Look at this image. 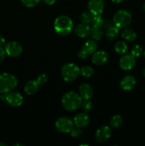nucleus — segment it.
<instances>
[{
  "label": "nucleus",
  "instance_id": "7c9ffc66",
  "mask_svg": "<svg viewBox=\"0 0 145 146\" xmlns=\"http://www.w3.org/2000/svg\"><path fill=\"white\" fill-rule=\"evenodd\" d=\"M82 134V131H81V128H77L76 129H72L71 131V135L72 138H77V137L79 136L80 135Z\"/></svg>",
  "mask_w": 145,
  "mask_h": 146
},
{
  "label": "nucleus",
  "instance_id": "4be33fe9",
  "mask_svg": "<svg viewBox=\"0 0 145 146\" xmlns=\"http://www.w3.org/2000/svg\"><path fill=\"white\" fill-rule=\"evenodd\" d=\"M90 25L92 28L95 29H101V27L104 25V20L100 15L93 16Z\"/></svg>",
  "mask_w": 145,
  "mask_h": 146
},
{
  "label": "nucleus",
  "instance_id": "a19ab883",
  "mask_svg": "<svg viewBox=\"0 0 145 146\" xmlns=\"http://www.w3.org/2000/svg\"></svg>",
  "mask_w": 145,
  "mask_h": 146
},
{
  "label": "nucleus",
  "instance_id": "2eb2a0df",
  "mask_svg": "<svg viewBox=\"0 0 145 146\" xmlns=\"http://www.w3.org/2000/svg\"><path fill=\"white\" fill-rule=\"evenodd\" d=\"M109 56L105 51H98L92 54L91 60L93 64L96 66H102L108 61Z\"/></svg>",
  "mask_w": 145,
  "mask_h": 146
},
{
  "label": "nucleus",
  "instance_id": "f03ea898",
  "mask_svg": "<svg viewBox=\"0 0 145 146\" xmlns=\"http://www.w3.org/2000/svg\"><path fill=\"white\" fill-rule=\"evenodd\" d=\"M53 27L57 34L61 36H67L71 34L73 29V22L67 16H60L55 19Z\"/></svg>",
  "mask_w": 145,
  "mask_h": 146
},
{
  "label": "nucleus",
  "instance_id": "4468645a",
  "mask_svg": "<svg viewBox=\"0 0 145 146\" xmlns=\"http://www.w3.org/2000/svg\"><path fill=\"white\" fill-rule=\"evenodd\" d=\"M90 122V116L85 113H78L73 119V123L75 126L78 128H84L88 126Z\"/></svg>",
  "mask_w": 145,
  "mask_h": 146
},
{
  "label": "nucleus",
  "instance_id": "bb28decb",
  "mask_svg": "<svg viewBox=\"0 0 145 146\" xmlns=\"http://www.w3.org/2000/svg\"><path fill=\"white\" fill-rule=\"evenodd\" d=\"M143 51V48L141 46L135 45L132 47V50H131V54L136 58V57H139L140 56H142Z\"/></svg>",
  "mask_w": 145,
  "mask_h": 146
},
{
  "label": "nucleus",
  "instance_id": "dca6fc26",
  "mask_svg": "<svg viewBox=\"0 0 145 146\" xmlns=\"http://www.w3.org/2000/svg\"><path fill=\"white\" fill-rule=\"evenodd\" d=\"M136 78L133 76L128 75L124 77L120 81V87L123 91H129L134 89L136 86Z\"/></svg>",
  "mask_w": 145,
  "mask_h": 146
},
{
  "label": "nucleus",
  "instance_id": "39448f33",
  "mask_svg": "<svg viewBox=\"0 0 145 146\" xmlns=\"http://www.w3.org/2000/svg\"><path fill=\"white\" fill-rule=\"evenodd\" d=\"M132 19V14L129 11L126 10H119L114 15L113 22L117 28L123 29L130 24Z\"/></svg>",
  "mask_w": 145,
  "mask_h": 146
},
{
  "label": "nucleus",
  "instance_id": "f3484780",
  "mask_svg": "<svg viewBox=\"0 0 145 146\" xmlns=\"http://www.w3.org/2000/svg\"><path fill=\"white\" fill-rule=\"evenodd\" d=\"M79 94L83 100L90 99L93 95V90L90 85L88 84H82L79 87Z\"/></svg>",
  "mask_w": 145,
  "mask_h": 146
},
{
  "label": "nucleus",
  "instance_id": "c9c22d12",
  "mask_svg": "<svg viewBox=\"0 0 145 146\" xmlns=\"http://www.w3.org/2000/svg\"><path fill=\"white\" fill-rule=\"evenodd\" d=\"M7 145L4 143H0V146H7Z\"/></svg>",
  "mask_w": 145,
  "mask_h": 146
},
{
  "label": "nucleus",
  "instance_id": "e433bc0d",
  "mask_svg": "<svg viewBox=\"0 0 145 146\" xmlns=\"http://www.w3.org/2000/svg\"><path fill=\"white\" fill-rule=\"evenodd\" d=\"M142 75H143L144 77V78H145V68H144L143 71H142Z\"/></svg>",
  "mask_w": 145,
  "mask_h": 146
},
{
  "label": "nucleus",
  "instance_id": "5701e85b",
  "mask_svg": "<svg viewBox=\"0 0 145 146\" xmlns=\"http://www.w3.org/2000/svg\"><path fill=\"white\" fill-rule=\"evenodd\" d=\"M122 122H123V119L120 115H115L112 117L109 123H110V126L115 129V128H119L122 124Z\"/></svg>",
  "mask_w": 145,
  "mask_h": 146
},
{
  "label": "nucleus",
  "instance_id": "b1692460",
  "mask_svg": "<svg viewBox=\"0 0 145 146\" xmlns=\"http://www.w3.org/2000/svg\"><path fill=\"white\" fill-rule=\"evenodd\" d=\"M80 74L85 78H90L94 74V70L92 67L89 66H85L82 68H80Z\"/></svg>",
  "mask_w": 145,
  "mask_h": 146
},
{
  "label": "nucleus",
  "instance_id": "f704fd0d",
  "mask_svg": "<svg viewBox=\"0 0 145 146\" xmlns=\"http://www.w3.org/2000/svg\"><path fill=\"white\" fill-rule=\"evenodd\" d=\"M123 1H124V0H112V2L115 3V4H119V3L122 2Z\"/></svg>",
  "mask_w": 145,
  "mask_h": 146
},
{
  "label": "nucleus",
  "instance_id": "4c0bfd02",
  "mask_svg": "<svg viewBox=\"0 0 145 146\" xmlns=\"http://www.w3.org/2000/svg\"><path fill=\"white\" fill-rule=\"evenodd\" d=\"M14 145L16 146V145H23V144H21V143H16V144H14Z\"/></svg>",
  "mask_w": 145,
  "mask_h": 146
},
{
  "label": "nucleus",
  "instance_id": "c85d7f7f",
  "mask_svg": "<svg viewBox=\"0 0 145 146\" xmlns=\"http://www.w3.org/2000/svg\"><path fill=\"white\" fill-rule=\"evenodd\" d=\"M48 76L46 74H44H44H41L38 76L36 79V81L38 83L39 85H44V84H45L48 81Z\"/></svg>",
  "mask_w": 145,
  "mask_h": 146
},
{
  "label": "nucleus",
  "instance_id": "ea45409f",
  "mask_svg": "<svg viewBox=\"0 0 145 146\" xmlns=\"http://www.w3.org/2000/svg\"><path fill=\"white\" fill-rule=\"evenodd\" d=\"M143 9H144V11H145V3L144 4V5H143Z\"/></svg>",
  "mask_w": 145,
  "mask_h": 146
},
{
  "label": "nucleus",
  "instance_id": "393cba45",
  "mask_svg": "<svg viewBox=\"0 0 145 146\" xmlns=\"http://www.w3.org/2000/svg\"><path fill=\"white\" fill-rule=\"evenodd\" d=\"M90 36L92 39L95 40V41H98V40H100L103 37L104 32L100 29L92 28Z\"/></svg>",
  "mask_w": 145,
  "mask_h": 146
},
{
  "label": "nucleus",
  "instance_id": "a211bd4d",
  "mask_svg": "<svg viewBox=\"0 0 145 146\" xmlns=\"http://www.w3.org/2000/svg\"><path fill=\"white\" fill-rule=\"evenodd\" d=\"M39 84L37 82L36 80H31V81H28L24 86V92L27 95H34L38 91V88H39Z\"/></svg>",
  "mask_w": 145,
  "mask_h": 146
},
{
  "label": "nucleus",
  "instance_id": "473e14b6",
  "mask_svg": "<svg viewBox=\"0 0 145 146\" xmlns=\"http://www.w3.org/2000/svg\"><path fill=\"white\" fill-rule=\"evenodd\" d=\"M4 46H5V39L3 36L0 34V47H3Z\"/></svg>",
  "mask_w": 145,
  "mask_h": 146
},
{
  "label": "nucleus",
  "instance_id": "412c9836",
  "mask_svg": "<svg viewBox=\"0 0 145 146\" xmlns=\"http://www.w3.org/2000/svg\"><path fill=\"white\" fill-rule=\"evenodd\" d=\"M115 50L117 54L123 55L125 54L128 51V46L125 41H119L117 42L115 45Z\"/></svg>",
  "mask_w": 145,
  "mask_h": 146
},
{
  "label": "nucleus",
  "instance_id": "f257e3e1",
  "mask_svg": "<svg viewBox=\"0 0 145 146\" xmlns=\"http://www.w3.org/2000/svg\"><path fill=\"white\" fill-rule=\"evenodd\" d=\"M61 103L63 107L66 111L72 112L77 111L82 106L83 99L79 94L74 91H69L63 96Z\"/></svg>",
  "mask_w": 145,
  "mask_h": 146
},
{
  "label": "nucleus",
  "instance_id": "2f4dec72",
  "mask_svg": "<svg viewBox=\"0 0 145 146\" xmlns=\"http://www.w3.org/2000/svg\"><path fill=\"white\" fill-rule=\"evenodd\" d=\"M6 54H6L5 49L3 48V47H0V62L4 61Z\"/></svg>",
  "mask_w": 145,
  "mask_h": 146
},
{
  "label": "nucleus",
  "instance_id": "0eeeda50",
  "mask_svg": "<svg viewBox=\"0 0 145 146\" xmlns=\"http://www.w3.org/2000/svg\"><path fill=\"white\" fill-rule=\"evenodd\" d=\"M55 128L59 132L63 133H68L73 129L74 123L68 117H61L58 118L55 123Z\"/></svg>",
  "mask_w": 145,
  "mask_h": 146
},
{
  "label": "nucleus",
  "instance_id": "20e7f679",
  "mask_svg": "<svg viewBox=\"0 0 145 146\" xmlns=\"http://www.w3.org/2000/svg\"><path fill=\"white\" fill-rule=\"evenodd\" d=\"M61 76L66 82H72L78 78L80 74V68L75 64L67 63L61 68Z\"/></svg>",
  "mask_w": 145,
  "mask_h": 146
},
{
  "label": "nucleus",
  "instance_id": "cd10ccee",
  "mask_svg": "<svg viewBox=\"0 0 145 146\" xmlns=\"http://www.w3.org/2000/svg\"><path fill=\"white\" fill-rule=\"evenodd\" d=\"M41 0H21V2L25 7L28 8H32L38 5Z\"/></svg>",
  "mask_w": 145,
  "mask_h": 146
},
{
  "label": "nucleus",
  "instance_id": "a878e982",
  "mask_svg": "<svg viewBox=\"0 0 145 146\" xmlns=\"http://www.w3.org/2000/svg\"><path fill=\"white\" fill-rule=\"evenodd\" d=\"M94 15H92L90 12H83L80 14V20L81 23H83V24H90L91 21H92V19Z\"/></svg>",
  "mask_w": 145,
  "mask_h": 146
},
{
  "label": "nucleus",
  "instance_id": "58836bf2",
  "mask_svg": "<svg viewBox=\"0 0 145 146\" xmlns=\"http://www.w3.org/2000/svg\"><path fill=\"white\" fill-rule=\"evenodd\" d=\"M142 55H143L144 57V58H145V51H143V54H142Z\"/></svg>",
  "mask_w": 145,
  "mask_h": 146
},
{
  "label": "nucleus",
  "instance_id": "1a4fd4ad",
  "mask_svg": "<svg viewBox=\"0 0 145 146\" xmlns=\"http://www.w3.org/2000/svg\"><path fill=\"white\" fill-rule=\"evenodd\" d=\"M5 101L7 104L13 107H18L24 103V97L18 92H11L6 94Z\"/></svg>",
  "mask_w": 145,
  "mask_h": 146
},
{
  "label": "nucleus",
  "instance_id": "6e6552de",
  "mask_svg": "<svg viewBox=\"0 0 145 146\" xmlns=\"http://www.w3.org/2000/svg\"><path fill=\"white\" fill-rule=\"evenodd\" d=\"M6 54L11 57H17L22 53L23 48L21 44L17 41H10L4 46Z\"/></svg>",
  "mask_w": 145,
  "mask_h": 146
},
{
  "label": "nucleus",
  "instance_id": "f8f14e48",
  "mask_svg": "<svg viewBox=\"0 0 145 146\" xmlns=\"http://www.w3.org/2000/svg\"><path fill=\"white\" fill-rule=\"evenodd\" d=\"M119 66L122 69L125 71H129L132 70L136 64L135 57L133 56L132 54H126L122 56L119 59Z\"/></svg>",
  "mask_w": 145,
  "mask_h": 146
},
{
  "label": "nucleus",
  "instance_id": "7ed1b4c3",
  "mask_svg": "<svg viewBox=\"0 0 145 146\" xmlns=\"http://www.w3.org/2000/svg\"><path fill=\"white\" fill-rule=\"evenodd\" d=\"M18 86V80L15 76L9 73L0 75V94H8L13 91Z\"/></svg>",
  "mask_w": 145,
  "mask_h": 146
},
{
  "label": "nucleus",
  "instance_id": "72a5a7b5",
  "mask_svg": "<svg viewBox=\"0 0 145 146\" xmlns=\"http://www.w3.org/2000/svg\"><path fill=\"white\" fill-rule=\"evenodd\" d=\"M43 1L48 5H53L56 0H43Z\"/></svg>",
  "mask_w": 145,
  "mask_h": 146
},
{
  "label": "nucleus",
  "instance_id": "9d476101",
  "mask_svg": "<svg viewBox=\"0 0 145 146\" xmlns=\"http://www.w3.org/2000/svg\"><path fill=\"white\" fill-rule=\"evenodd\" d=\"M112 135V130L107 125H102L97 130L95 133V140L97 142L102 143L106 142L109 139Z\"/></svg>",
  "mask_w": 145,
  "mask_h": 146
},
{
  "label": "nucleus",
  "instance_id": "c756f323",
  "mask_svg": "<svg viewBox=\"0 0 145 146\" xmlns=\"http://www.w3.org/2000/svg\"><path fill=\"white\" fill-rule=\"evenodd\" d=\"M82 106V108H83V110L85 111V112H89V111H90L91 110H92V102L90 101V99L85 100V101H83Z\"/></svg>",
  "mask_w": 145,
  "mask_h": 146
},
{
  "label": "nucleus",
  "instance_id": "ddd939ff",
  "mask_svg": "<svg viewBox=\"0 0 145 146\" xmlns=\"http://www.w3.org/2000/svg\"><path fill=\"white\" fill-rule=\"evenodd\" d=\"M91 30H92V27H90L89 24L81 23L75 27L74 32L80 38H87L90 36Z\"/></svg>",
  "mask_w": 145,
  "mask_h": 146
},
{
  "label": "nucleus",
  "instance_id": "6ab92c4d",
  "mask_svg": "<svg viewBox=\"0 0 145 146\" xmlns=\"http://www.w3.org/2000/svg\"><path fill=\"white\" fill-rule=\"evenodd\" d=\"M122 38L128 42H133L136 38V34L131 29H125L121 33Z\"/></svg>",
  "mask_w": 145,
  "mask_h": 146
},
{
  "label": "nucleus",
  "instance_id": "9b49d317",
  "mask_svg": "<svg viewBox=\"0 0 145 146\" xmlns=\"http://www.w3.org/2000/svg\"><path fill=\"white\" fill-rule=\"evenodd\" d=\"M105 9V2L103 0H90L88 2V9L92 15H100Z\"/></svg>",
  "mask_w": 145,
  "mask_h": 146
},
{
  "label": "nucleus",
  "instance_id": "423d86ee",
  "mask_svg": "<svg viewBox=\"0 0 145 146\" xmlns=\"http://www.w3.org/2000/svg\"><path fill=\"white\" fill-rule=\"evenodd\" d=\"M98 43L94 39L88 40L82 44L80 50L78 51V56L80 58H86L89 54H92L98 49Z\"/></svg>",
  "mask_w": 145,
  "mask_h": 146
},
{
  "label": "nucleus",
  "instance_id": "aec40b11",
  "mask_svg": "<svg viewBox=\"0 0 145 146\" xmlns=\"http://www.w3.org/2000/svg\"><path fill=\"white\" fill-rule=\"evenodd\" d=\"M118 34H119V28H117L116 26L109 27L105 32V36H106L107 38L110 41L115 40L118 36Z\"/></svg>",
  "mask_w": 145,
  "mask_h": 146
}]
</instances>
